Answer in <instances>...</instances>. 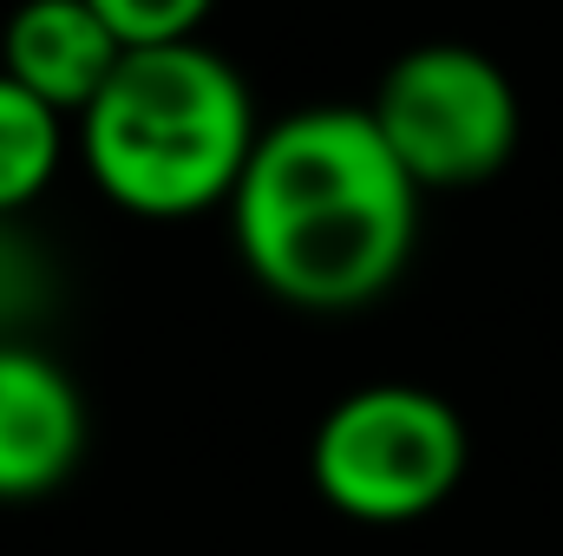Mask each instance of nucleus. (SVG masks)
<instances>
[{"mask_svg":"<svg viewBox=\"0 0 563 556\" xmlns=\"http://www.w3.org/2000/svg\"><path fill=\"white\" fill-rule=\"evenodd\" d=\"M314 498L354 524L432 518L465 478V419L432 387L380 380L334 400L308 438Z\"/></svg>","mask_w":563,"mask_h":556,"instance_id":"3","label":"nucleus"},{"mask_svg":"<svg viewBox=\"0 0 563 556\" xmlns=\"http://www.w3.org/2000/svg\"><path fill=\"white\" fill-rule=\"evenodd\" d=\"M66 157V112L33 99L20 79L0 73V223L46 197Z\"/></svg>","mask_w":563,"mask_h":556,"instance_id":"7","label":"nucleus"},{"mask_svg":"<svg viewBox=\"0 0 563 556\" xmlns=\"http://www.w3.org/2000/svg\"><path fill=\"white\" fill-rule=\"evenodd\" d=\"M420 197L367 105H308L263 125L230 197V236L276 301L354 314L400 281L420 236Z\"/></svg>","mask_w":563,"mask_h":556,"instance_id":"1","label":"nucleus"},{"mask_svg":"<svg viewBox=\"0 0 563 556\" xmlns=\"http://www.w3.org/2000/svg\"><path fill=\"white\" fill-rule=\"evenodd\" d=\"M367 112L420 190L492 184L511 164L518 132H525V105H518L505 66L459 40H432V46L400 53L380 73Z\"/></svg>","mask_w":563,"mask_h":556,"instance_id":"4","label":"nucleus"},{"mask_svg":"<svg viewBox=\"0 0 563 556\" xmlns=\"http://www.w3.org/2000/svg\"><path fill=\"white\" fill-rule=\"evenodd\" d=\"M86 452V400L33 341H0V504L46 498Z\"/></svg>","mask_w":563,"mask_h":556,"instance_id":"5","label":"nucleus"},{"mask_svg":"<svg viewBox=\"0 0 563 556\" xmlns=\"http://www.w3.org/2000/svg\"><path fill=\"white\" fill-rule=\"evenodd\" d=\"M125 66V40L99 20L92 0H20L0 26V73L73 125Z\"/></svg>","mask_w":563,"mask_h":556,"instance_id":"6","label":"nucleus"},{"mask_svg":"<svg viewBox=\"0 0 563 556\" xmlns=\"http://www.w3.org/2000/svg\"><path fill=\"white\" fill-rule=\"evenodd\" d=\"M99 20L125 40V53L139 46H177V40H197V26L210 20L217 0H92Z\"/></svg>","mask_w":563,"mask_h":556,"instance_id":"8","label":"nucleus"},{"mask_svg":"<svg viewBox=\"0 0 563 556\" xmlns=\"http://www.w3.org/2000/svg\"><path fill=\"white\" fill-rule=\"evenodd\" d=\"M263 138L243 73L203 40L139 46L79 119V157L106 203L177 223L236 197Z\"/></svg>","mask_w":563,"mask_h":556,"instance_id":"2","label":"nucleus"}]
</instances>
